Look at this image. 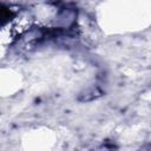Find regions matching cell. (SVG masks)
Here are the masks:
<instances>
[{"instance_id":"cell-1","label":"cell","mask_w":151,"mask_h":151,"mask_svg":"<svg viewBox=\"0 0 151 151\" xmlns=\"http://www.w3.org/2000/svg\"><path fill=\"white\" fill-rule=\"evenodd\" d=\"M97 151H112L111 149H109L107 146H101V147H99Z\"/></svg>"}]
</instances>
